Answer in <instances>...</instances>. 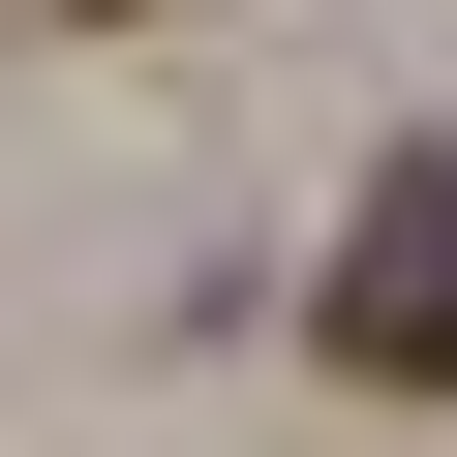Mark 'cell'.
Wrapping results in <instances>:
<instances>
[{
    "mask_svg": "<svg viewBox=\"0 0 457 457\" xmlns=\"http://www.w3.org/2000/svg\"><path fill=\"white\" fill-rule=\"evenodd\" d=\"M336 366H366V396H457V153L366 183V245H336Z\"/></svg>",
    "mask_w": 457,
    "mask_h": 457,
    "instance_id": "cell-1",
    "label": "cell"
}]
</instances>
